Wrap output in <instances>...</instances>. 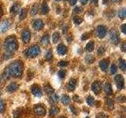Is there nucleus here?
Here are the masks:
<instances>
[{
  "instance_id": "1",
  "label": "nucleus",
  "mask_w": 126,
  "mask_h": 118,
  "mask_svg": "<svg viewBox=\"0 0 126 118\" xmlns=\"http://www.w3.org/2000/svg\"><path fill=\"white\" fill-rule=\"evenodd\" d=\"M10 74L11 76H14L15 78H19L22 76L23 73V65L21 61H15L13 62L8 67Z\"/></svg>"
},
{
  "instance_id": "2",
  "label": "nucleus",
  "mask_w": 126,
  "mask_h": 118,
  "mask_svg": "<svg viewBox=\"0 0 126 118\" xmlns=\"http://www.w3.org/2000/svg\"><path fill=\"white\" fill-rule=\"evenodd\" d=\"M5 48L8 52H14L17 48V43L16 39L13 37L8 38L5 42Z\"/></svg>"
},
{
  "instance_id": "3",
  "label": "nucleus",
  "mask_w": 126,
  "mask_h": 118,
  "mask_svg": "<svg viewBox=\"0 0 126 118\" xmlns=\"http://www.w3.org/2000/svg\"><path fill=\"white\" fill-rule=\"evenodd\" d=\"M39 52H40V50H39V47L38 46H32L28 50L27 55L30 58H34L35 56H37L39 54Z\"/></svg>"
},
{
  "instance_id": "4",
  "label": "nucleus",
  "mask_w": 126,
  "mask_h": 118,
  "mask_svg": "<svg viewBox=\"0 0 126 118\" xmlns=\"http://www.w3.org/2000/svg\"><path fill=\"white\" fill-rule=\"evenodd\" d=\"M116 82V85L118 89H123L124 88V86H125V82H124V78L121 75H116L115 78H114Z\"/></svg>"
},
{
  "instance_id": "5",
  "label": "nucleus",
  "mask_w": 126,
  "mask_h": 118,
  "mask_svg": "<svg viewBox=\"0 0 126 118\" xmlns=\"http://www.w3.org/2000/svg\"><path fill=\"white\" fill-rule=\"evenodd\" d=\"M34 112L38 116H43L46 113V109L42 105H35L34 107Z\"/></svg>"
},
{
  "instance_id": "6",
  "label": "nucleus",
  "mask_w": 126,
  "mask_h": 118,
  "mask_svg": "<svg viewBox=\"0 0 126 118\" xmlns=\"http://www.w3.org/2000/svg\"><path fill=\"white\" fill-rule=\"evenodd\" d=\"M31 91L35 96L36 97H41L42 96V90L41 88H39V86L37 84H34L32 86L31 88Z\"/></svg>"
},
{
  "instance_id": "7",
  "label": "nucleus",
  "mask_w": 126,
  "mask_h": 118,
  "mask_svg": "<svg viewBox=\"0 0 126 118\" xmlns=\"http://www.w3.org/2000/svg\"><path fill=\"white\" fill-rule=\"evenodd\" d=\"M92 91L94 94H98V93H99L100 90H101V85H100L99 83H98V81H95V82L92 83Z\"/></svg>"
},
{
  "instance_id": "8",
  "label": "nucleus",
  "mask_w": 126,
  "mask_h": 118,
  "mask_svg": "<svg viewBox=\"0 0 126 118\" xmlns=\"http://www.w3.org/2000/svg\"><path fill=\"white\" fill-rule=\"evenodd\" d=\"M18 88H19V85L17 84V83L12 82V83H10V84L7 86L6 90L9 92H14V91H16V90H17Z\"/></svg>"
},
{
  "instance_id": "9",
  "label": "nucleus",
  "mask_w": 126,
  "mask_h": 118,
  "mask_svg": "<svg viewBox=\"0 0 126 118\" xmlns=\"http://www.w3.org/2000/svg\"><path fill=\"white\" fill-rule=\"evenodd\" d=\"M76 84H77L76 80H74V79H71L68 83V85H67V88H68V90H69V91H73V90H75V88H76Z\"/></svg>"
},
{
  "instance_id": "10",
  "label": "nucleus",
  "mask_w": 126,
  "mask_h": 118,
  "mask_svg": "<svg viewBox=\"0 0 126 118\" xmlns=\"http://www.w3.org/2000/svg\"><path fill=\"white\" fill-rule=\"evenodd\" d=\"M103 89H104V91H105V93L106 94H108V95H110V94H112V93H113V89H112L111 84H109V83H106V84H104Z\"/></svg>"
},
{
  "instance_id": "11",
  "label": "nucleus",
  "mask_w": 126,
  "mask_h": 118,
  "mask_svg": "<svg viewBox=\"0 0 126 118\" xmlns=\"http://www.w3.org/2000/svg\"><path fill=\"white\" fill-rule=\"evenodd\" d=\"M108 65H109V62H108L107 60H106V59H104V60H102V61L99 62L100 69H101L102 71H104V72H106V71L107 70Z\"/></svg>"
},
{
  "instance_id": "12",
  "label": "nucleus",
  "mask_w": 126,
  "mask_h": 118,
  "mask_svg": "<svg viewBox=\"0 0 126 118\" xmlns=\"http://www.w3.org/2000/svg\"><path fill=\"white\" fill-rule=\"evenodd\" d=\"M97 33L98 35L99 38H103L105 35H106V29L104 27L102 26H99L97 29Z\"/></svg>"
},
{
  "instance_id": "13",
  "label": "nucleus",
  "mask_w": 126,
  "mask_h": 118,
  "mask_svg": "<svg viewBox=\"0 0 126 118\" xmlns=\"http://www.w3.org/2000/svg\"><path fill=\"white\" fill-rule=\"evenodd\" d=\"M58 53L60 55H65L67 53L66 47L63 44H60L58 46Z\"/></svg>"
},
{
  "instance_id": "14",
  "label": "nucleus",
  "mask_w": 126,
  "mask_h": 118,
  "mask_svg": "<svg viewBox=\"0 0 126 118\" xmlns=\"http://www.w3.org/2000/svg\"><path fill=\"white\" fill-rule=\"evenodd\" d=\"M30 36H31V35H30L29 31H25L23 32V34H22V39H23V41L25 42V43H28L30 40Z\"/></svg>"
},
{
  "instance_id": "15",
  "label": "nucleus",
  "mask_w": 126,
  "mask_h": 118,
  "mask_svg": "<svg viewBox=\"0 0 126 118\" xmlns=\"http://www.w3.org/2000/svg\"><path fill=\"white\" fill-rule=\"evenodd\" d=\"M61 101L63 105H69L70 102V98H69V96L67 95V94H63L61 98Z\"/></svg>"
},
{
  "instance_id": "16",
  "label": "nucleus",
  "mask_w": 126,
  "mask_h": 118,
  "mask_svg": "<svg viewBox=\"0 0 126 118\" xmlns=\"http://www.w3.org/2000/svg\"><path fill=\"white\" fill-rule=\"evenodd\" d=\"M106 106L109 109H113L114 108V103H113V101L111 99V98H106Z\"/></svg>"
},
{
  "instance_id": "17",
  "label": "nucleus",
  "mask_w": 126,
  "mask_h": 118,
  "mask_svg": "<svg viewBox=\"0 0 126 118\" xmlns=\"http://www.w3.org/2000/svg\"><path fill=\"white\" fill-rule=\"evenodd\" d=\"M58 101V94H51V95L50 97V102H51V103H53V104H55V103H57Z\"/></svg>"
},
{
  "instance_id": "18",
  "label": "nucleus",
  "mask_w": 126,
  "mask_h": 118,
  "mask_svg": "<svg viewBox=\"0 0 126 118\" xmlns=\"http://www.w3.org/2000/svg\"><path fill=\"white\" fill-rule=\"evenodd\" d=\"M59 112V109L58 107H55V106H53L52 108L50 109V117H54L56 116L57 114Z\"/></svg>"
},
{
  "instance_id": "19",
  "label": "nucleus",
  "mask_w": 126,
  "mask_h": 118,
  "mask_svg": "<svg viewBox=\"0 0 126 118\" xmlns=\"http://www.w3.org/2000/svg\"><path fill=\"white\" fill-rule=\"evenodd\" d=\"M44 90H45V92L47 93V94H53L54 92V88L51 87L50 85H49V84H47V85H46L45 87H44Z\"/></svg>"
},
{
  "instance_id": "20",
  "label": "nucleus",
  "mask_w": 126,
  "mask_h": 118,
  "mask_svg": "<svg viewBox=\"0 0 126 118\" xmlns=\"http://www.w3.org/2000/svg\"><path fill=\"white\" fill-rule=\"evenodd\" d=\"M87 103L90 106H93L94 104V99L92 96H88L87 98Z\"/></svg>"
},
{
  "instance_id": "21",
  "label": "nucleus",
  "mask_w": 126,
  "mask_h": 118,
  "mask_svg": "<svg viewBox=\"0 0 126 118\" xmlns=\"http://www.w3.org/2000/svg\"><path fill=\"white\" fill-rule=\"evenodd\" d=\"M41 43H42V44L44 45V46L48 44V43H49V37H48V35H43V37L41 39Z\"/></svg>"
},
{
  "instance_id": "22",
  "label": "nucleus",
  "mask_w": 126,
  "mask_h": 118,
  "mask_svg": "<svg viewBox=\"0 0 126 118\" xmlns=\"http://www.w3.org/2000/svg\"><path fill=\"white\" fill-rule=\"evenodd\" d=\"M42 27H43V23H42V21H36L35 22V24H34V28L36 30H39L40 29H42Z\"/></svg>"
},
{
  "instance_id": "23",
  "label": "nucleus",
  "mask_w": 126,
  "mask_h": 118,
  "mask_svg": "<svg viewBox=\"0 0 126 118\" xmlns=\"http://www.w3.org/2000/svg\"><path fill=\"white\" fill-rule=\"evenodd\" d=\"M8 27H9V24H8V21H5L1 25V27H0V28H1L2 31H6L8 29Z\"/></svg>"
},
{
  "instance_id": "24",
  "label": "nucleus",
  "mask_w": 126,
  "mask_h": 118,
  "mask_svg": "<svg viewBox=\"0 0 126 118\" xmlns=\"http://www.w3.org/2000/svg\"><path fill=\"white\" fill-rule=\"evenodd\" d=\"M119 66H120V69L121 70L125 71L126 69V63L125 61V60H122V59H120L119 61Z\"/></svg>"
},
{
  "instance_id": "25",
  "label": "nucleus",
  "mask_w": 126,
  "mask_h": 118,
  "mask_svg": "<svg viewBox=\"0 0 126 118\" xmlns=\"http://www.w3.org/2000/svg\"><path fill=\"white\" fill-rule=\"evenodd\" d=\"M85 61L87 63H88V64H91V63H92L93 61H94V58L92 55H91V54H88V55H87L86 58H85Z\"/></svg>"
},
{
  "instance_id": "26",
  "label": "nucleus",
  "mask_w": 126,
  "mask_h": 118,
  "mask_svg": "<svg viewBox=\"0 0 126 118\" xmlns=\"http://www.w3.org/2000/svg\"><path fill=\"white\" fill-rule=\"evenodd\" d=\"M3 77H4V79H5V80H7V79H10V78L11 77L10 74V72H9V70H8L7 68L5 69V71H4Z\"/></svg>"
},
{
  "instance_id": "27",
  "label": "nucleus",
  "mask_w": 126,
  "mask_h": 118,
  "mask_svg": "<svg viewBox=\"0 0 126 118\" xmlns=\"http://www.w3.org/2000/svg\"><path fill=\"white\" fill-rule=\"evenodd\" d=\"M111 35V39H112V41H113V42L114 43H116V44H117V43H118V41H119V38L117 37V34H115V33H114V34L111 33V35Z\"/></svg>"
},
{
  "instance_id": "28",
  "label": "nucleus",
  "mask_w": 126,
  "mask_h": 118,
  "mask_svg": "<svg viewBox=\"0 0 126 118\" xmlns=\"http://www.w3.org/2000/svg\"><path fill=\"white\" fill-rule=\"evenodd\" d=\"M94 48V43L93 42H89L86 46V50L88 51H92Z\"/></svg>"
},
{
  "instance_id": "29",
  "label": "nucleus",
  "mask_w": 126,
  "mask_h": 118,
  "mask_svg": "<svg viewBox=\"0 0 126 118\" xmlns=\"http://www.w3.org/2000/svg\"><path fill=\"white\" fill-rule=\"evenodd\" d=\"M65 75H66V71L65 70H60L58 72V76L60 77L61 79H63L65 77Z\"/></svg>"
},
{
  "instance_id": "30",
  "label": "nucleus",
  "mask_w": 126,
  "mask_h": 118,
  "mask_svg": "<svg viewBox=\"0 0 126 118\" xmlns=\"http://www.w3.org/2000/svg\"><path fill=\"white\" fill-rule=\"evenodd\" d=\"M4 110H5V104H4L3 101L0 98V113L4 112Z\"/></svg>"
},
{
  "instance_id": "31",
  "label": "nucleus",
  "mask_w": 126,
  "mask_h": 118,
  "mask_svg": "<svg viewBox=\"0 0 126 118\" xmlns=\"http://www.w3.org/2000/svg\"><path fill=\"white\" fill-rule=\"evenodd\" d=\"M59 39V34L58 33H54L53 35V42L54 43H57Z\"/></svg>"
},
{
  "instance_id": "32",
  "label": "nucleus",
  "mask_w": 126,
  "mask_h": 118,
  "mask_svg": "<svg viewBox=\"0 0 126 118\" xmlns=\"http://www.w3.org/2000/svg\"><path fill=\"white\" fill-rule=\"evenodd\" d=\"M110 71H111V73L112 74H115L117 71V66L115 65H112L111 66V69H110Z\"/></svg>"
},
{
  "instance_id": "33",
  "label": "nucleus",
  "mask_w": 126,
  "mask_h": 118,
  "mask_svg": "<svg viewBox=\"0 0 126 118\" xmlns=\"http://www.w3.org/2000/svg\"><path fill=\"white\" fill-rule=\"evenodd\" d=\"M96 118H108V117H107V115H106V114L101 113L98 114L96 116Z\"/></svg>"
},
{
  "instance_id": "34",
  "label": "nucleus",
  "mask_w": 126,
  "mask_h": 118,
  "mask_svg": "<svg viewBox=\"0 0 126 118\" xmlns=\"http://www.w3.org/2000/svg\"><path fill=\"white\" fill-rule=\"evenodd\" d=\"M68 65V62L67 61H62L59 62V66H61V67H65Z\"/></svg>"
},
{
  "instance_id": "35",
  "label": "nucleus",
  "mask_w": 126,
  "mask_h": 118,
  "mask_svg": "<svg viewBox=\"0 0 126 118\" xmlns=\"http://www.w3.org/2000/svg\"><path fill=\"white\" fill-rule=\"evenodd\" d=\"M45 58H46V59H47V60L50 61V59L52 58V54H51L50 52H48V53H47V54H46Z\"/></svg>"
},
{
  "instance_id": "36",
  "label": "nucleus",
  "mask_w": 126,
  "mask_h": 118,
  "mask_svg": "<svg viewBox=\"0 0 126 118\" xmlns=\"http://www.w3.org/2000/svg\"><path fill=\"white\" fill-rule=\"evenodd\" d=\"M117 100L120 102H124L125 101V96H120V97L117 98Z\"/></svg>"
},
{
  "instance_id": "37",
  "label": "nucleus",
  "mask_w": 126,
  "mask_h": 118,
  "mask_svg": "<svg viewBox=\"0 0 126 118\" xmlns=\"http://www.w3.org/2000/svg\"><path fill=\"white\" fill-rule=\"evenodd\" d=\"M70 109L72 110L73 113H74V114H76V113H77V109H75V108L73 107V106H72V105H71V106H70Z\"/></svg>"
},
{
  "instance_id": "38",
  "label": "nucleus",
  "mask_w": 126,
  "mask_h": 118,
  "mask_svg": "<svg viewBox=\"0 0 126 118\" xmlns=\"http://www.w3.org/2000/svg\"><path fill=\"white\" fill-rule=\"evenodd\" d=\"M73 99H74V101H76V102H80V101H79V100H78V99H80V98H79L78 96H77V95H74V96H73Z\"/></svg>"
},
{
  "instance_id": "39",
  "label": "nucleus",
  "mask_w": 126,
  "mask_h": 118,
  "mask_svg": "<svg viewBox=\"0 0 126 118\" xmlns=\"http://www.w3.org/2000/svg\"><path fill=\"white\" fill-rule=\"evenodd\" d=\"M122 50L125 51V43H123V45H122Z\"/></svg>"
},
{
  "instance_id": "40",
  "label": "nucleus",
  "mask_w": 126,
  "mask_h": 118,
  "mask_svg": "<svg viewBox=\"0 0 126 118\" xmlns=\"http://www.w3.org/2000/svg\"><path fill=\"white\" fill-rule=\"evenodd\" d=\"M81 2H83L84 3V2H87V0H81Z\"/></svg>"
},
{
  "instance_id": "41",
  "label": "nucleus",
  "mask_w": 126,
  "mask_h": 118,
  "mask_svg": "<svg viewBox=\"0 0 126 118\" xmlns=\"http://www.w3.org/2000/svg\"><path fill=\"white\" fill-rule=\"evenodd\" d=\"M1 82H2V76H0V84H1Z\"/></svg>"
},
{
  "instance_id": "42",
  "label": "nucleus",
  "mask_w": 126,
  "mask_h": 118,
  "mask_svg": "<svg viewBox=\"0 0 126 118\" xmlns=\"http://www.w3.org/2000/svg\"><path fill=\"white\" fill-rule=\"evenodd\" d=\"M59 118H66V117H63V116H62V117H60Z\"/></svg>"
},
{
  "instance_id": "43",
  "label": "nucleus",
  "mask_w": 126,
  "mask_h": 118,
  "mask_svg": "<svg viewBox=\"0 0 126 118\" xmlns=\"http://www.w3.org/2000/svg\"><path fill=\"white\" fill-rule=\"evenodd\" d=\"M85 118H89V117H85Z\"/></svg>"
},
{
  "instance_id": "44",
  "label": "nucleus",
  "mask_w": 126,
  "mask_h": 118,
  "mask_svg": "<svg viewBox=\"0 0 126 118\" xmlns=\"http://www.w3.org/2000/svg\"><path fill=\"white\" fill-rule=\"evenodd\" d=\"M119 118H122V117H119Z\"/></svg>"
}]
</instances>
